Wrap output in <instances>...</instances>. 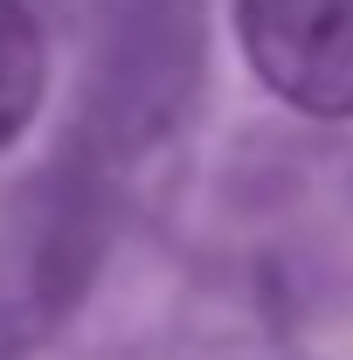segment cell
Masks as SVG:
<instances>
[{
	"label": "cell",
	"instance_id": "obj_1",
	"mask_svg": "<svg viewBox=\"0 0 353 360\" xmlns=\"http://www.w3.org/2000/svg\"><path fill=\"white\" fill-rule=\"evenodd\" d=\"M236 35L291 111L353 118V0H236Z\"/></svg>",
	"mask_w": 353,
	"mask_h": 360
},
{
	"label": "cell",
	"instance_id": "obj_2",
	"mask_svg": "<svg viewBox=\"0 0 353 360\" xmlns=\"http://www.w3.org/2000/svg\"><path fill=\"white\" fill-rule=\"evenodd\" d=\"M42 97V35L21 0H0V146L21 139Z\"/></svg>",
	"mask_w": 353,
	"mask_h": 360
}]
</instances>
